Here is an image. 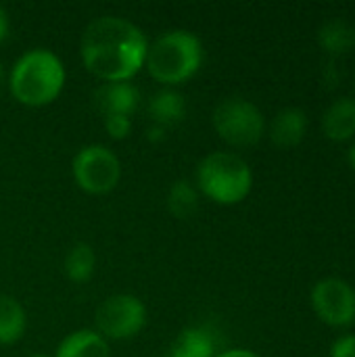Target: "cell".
<instances>
[{
  "label": "cell",
  "instance_id": "cell-1",
  "mask_svg": "<svg viewBox=\"0 0 355 357\" xmlns=\"http://www.w3.org/2000/svg\"><path fill=\"white\" fill-rule=\"evenodd\" d=\"M149 44L144 33L128 19L98 17L84 29V65L107 82H128L146 61Z\"/></svg>",
  "mask_w": 355,
  "mask_h": 357
},
{
  "label": "cell",
  "instance_id": "cell-2",
  "mask_svg": "<svg viewBox=\"0 0 355 357\" xmlns=\"http://www.w3.org/2000/svg\"><path fill=\"white\" fill-rule=\"evenodd\" d=\"M65 84V67L56 54L46 48L25 52L10 71L13 96L27 107L52 102Z\"/></svg>",
  "mask_w": 355,
  "mask_h": 357
},
{
  "label": "cell",
  "instance_id": "cell-3",
  "mask_svg": "<svg viewBox=\"0 0 355 357\" xmlns=\"http://www.w3.org/2000/svg\"><path fill=\"white\" fill-rule=\"evenodd\" d=\"M203 61L201 40L184 29L161 36L146 52L149 73L161 84H182L190 79Z\"/></svg>",
  "mask_w": 355,
  "mask_h": 357
},
{
  "label": "cell",
  "instance_id": "cell-4",
  "mask_svg": "<svg viewBox=\"0 0 355 357\" xmlns=\"http://www.w3.org/2000/svg\"><path fill=\"white\" fill-rule=\"evenodd\" d=\"M197 182L211 201L234 205L249 195L253 186V174L239 155L211 153L199 163Z\"/></svg>",
  "mask_w": 355,
  "mask_h": 357
},
{
  "label": "cell",
  "instance_id": "cell-5",
  "mask_svg": "<svg viewBox=\"0 0 355 357\" xmlns=\"http://www.w3.org/2000/svg\"><path fill=\"white\" fill-rule=\"evenodd\" d=\"M264 115L247 98L230 96L222 100L213 111L216 132L232 146H251L259 142L264 134Z\"/></svg>",
  "mask_w": 355,
  "mask_h": 357
},
{
  "label": "cell",
  "instance_id": "cell-6",
  "mask_svg": "<svg viewBox=\"0 0 355 357\" xmlns=\"http://www.w3.org/2000/svg\"><path fill=\"white\" fill-rule=\"evenodd\" d=\"M73 176L82 190L90 195H103L117 186L121 178V165L107 146L90 144L75 155Z\"/></svg>",
  "mask_w": 355,
  "mask_h": 357
},
{
  "label": "cell",
  "instance_id": "cell-7",
  "mask_svg": "<svg viewBox=\"0 0 355 357\" xmlns=\"http://www.w3.org/2000/svg\"><path fill=\"white\" fill-rule=\"evenodd\" d=\"M146 310L132 295H113L96 310V328L111 339H130L142 331Z\"/></svg>",
  "mask_w": 355,
  "mask_h": 357
},
{
  "label": "cell",
  "instance_id": "cell-8",
  "mask_svg": "<svg viewBox=\"0 0 355 357\" xmlns=\"http://www.w3.org/2000/svg\"><path fill=\"white\" fill-rule=\"evenodd\" d=\"M312 305L322 322L347 326L355 320L354 287L341 278H322L312 289Z\"/></svg>",
  "mask_w": 355,
  "mask_h": 357
},
{
  "label": "cell",
  "instance_id": "cell-9",
  "mask_svg": "<svg viewBox=\"0 0 355 357\" xmlns=\"http://www.w3.org/2000/svg\"><path fill=\"white\" fill-rule=\"evenodd\" d=\"M140 100V92L128 82H109L96 90V102L105 115L130 117Z\"/></svg>",
  "mask_w": 355,
  "mask_h": 357
},
{
  "label": "cell",
  "instance_id": "cell-10",
  "mask_svg": "<svg viewBox=\"0 0 355 357\" xmlns=\"http://www.w3.org/2000/svg\"><path fill=\"white\" fill-rule=\"evenodd\" d=\"M322 130L331 140H347L355 134V98L341 96L322 113Z\"/></svg>",
  "mask_w": 355,
  "mask_h": 357
},
{
  "label": "cell",
  "instance_id": "cell-11",
  "mask_svg": "<svg viewBox=\"0 0 355 357\" xmlns=\"http://www.w3.org/2000/svg\"><path fill=\"white\" fill-rule=\"evenodd\" d=\"M308 130V115L299 107H287L276 113L270 126V136L278 146H295L303 140Z\"/></svg>",
  "mask_w": 355,
  "mask_h": 357
},
{
  "label": "cell",
  "instance_id": "cell-12",
  "mask_svg": "<svg viewBox=\"0 0 355 357\" xmlns=\"http://www.w3.org/2000/svg\"><path fill=\"white\" fill-rule=\"evenodd\" d=\"M56 357H109V345L98 333L77 331L63 339Z\"/></svg>",
  "mask_w": 355,
  "mask_h": 357
},
{
  "label": "cell",
  "instance_id": "cell-13",
  "mask_svg": "<svg viewBox=\"0 0 355 357\" xmlns=\"http://www.w3.org/2000/svg\"><path fill=\"white\" fill-rule=\"evenodd\" d=\"M318 42L333 54L347 52L355 46V27L345 19H326L318 29Z\"/></svg>",
  "mask_w": 355,
  "mask_h": 357
},
{
  "label": "cell",
  "instance_id": "cell-14",
  "mask_svg": "<svg viewBox=\"0 0 355 357\" xmlns=\"http://www.w3.org/2000/svg\"><path fill=\"white\" fill-rule=\"evenodd\" d=\"M184 109H186L184 96L176 90H161L149 102V115L159 128L180 121L184 115Z\"/></svg>",
  "mask_w": 355,
  "mask_h": 357
},
{
  "label": "cell",
  "instance_id": "cell-15",
  "mask_svg": "<svg viewBox=\"0 0 355 357\" xmlns=\"http://www.w3.org/2000/svg\"><path fill=\"white\" fill-rule=\"evenodd\" d=\"M213 337L203 328H186L180 333L169 357H213Z\"/></svg>",
  "mask_w": 355,
  "mask_h": 357
},
{
  "label": "cell",
  "instance_id": "cell-16",
  "mask_svg": "<svg viewBox=\"0 0 355 357\" xmlns=\"http://www.w3.org/2000/svg\"><path fill=\"white\" fill-rule=\"evenodd\" d=\"M25 312L8 295H0V345H10L23 337Z\"/></svg>",
  "mask_w": 355,
  "mask_h": 357
},
{
  "label": "cell",
  "instance_id": "cell-17",
  "mask_svg": "<svg viewBox=\"0 0 355 357\" xmlns=\"http://www.w3.org/2000/svg\"><path fill=\"white\" fill-rule=\"evenodd\" d=\"M94 266H96L94 251L84 243L75 245L65 257V274L73 282H88L94 274Z\"/></svg>",
  "mask_w": 355,
  "mask_h": 357
},
{
  "label": "cell",
  "instance_id": "cell-18",
  "mask_svg": "<svg viewBox=\"0 0 355 357\" xmlns=\"http://www.w3.org/2000/svg\"><path fill=\"white\" fill-rule=\"evenodd\" d=\"M197 205H199L197 190H195L188 182L180 180V182H176V184L169 188L167 207H169V211H172L176 218H180V220L190 218V215L197 211Z\"/></svg>",
  "mask_w": 355,
  "mask_h": 357
},
{
  "label": "cell",
  "instance_id": "cell-19",
  "mask_svg": "<svg viewBox=\"0 0 355 357\" xmlns=\"http://www.w3.org/2000/svg\"><path fill=\"white\" fill-rule=\"evenodd\" d=\"M105 128L113 138H126L132 130V121L126 115H105Z\"/></svg>",
  "mask_w": 355,
  "mask_h": 357
},
{
  "label": "cell",
  "instance_id": "cell-20",
  "mask_svg": "<svg viewBox=\"0 0 355 357\" xmlns=\"http://www.w3.org/2000/svg\"><path fill=\"white\" fill-rule=\"evenodd\" d=\"M331 357H355V335H345L335 341Z\"/></svg>",
  "mask_w": 355,
  "mask_h": 357
},
{
  "label": "cell",
  "instance_id": "cell-21",
  "mask_svg": "<svg viewBox=\"0 0 355 357\" xmlns=\"http://www.w3.org/2000/svg\"><path fill=\"white\" fill-rule=\"evenodd\" d=\"M8 36V17H6V10L0 6V42Z\"/></svg>",
  "mask_w": 355,
  "mask_h": 357
},
{
  "label": "cell",
  "instance_id": "cell-22",
  "mask_svg": "<svg viewBox=\"0 0 355 357\" xmlns=\"http://www.w3.org/2000/svg\"><path fill=\"white\" fill-rule=\"evenodd\" d=\"M218 357H259L257 354H253V351H247V349H232V351H226V354H222V356Z\"/></svg>",
  "mask_w": 355,
  "mask_h": 357
},
{
  "label": "cell",
  "instance_id": "cell-23",
  "mask_svg": "<svg viewBox=\"0 0 355 357\" xmlns=\"http://www.w3.org/2000/svg\"><path fill=\"white\" fill-rule=\"evenodd\" d=\"M4 92V71H2V65H0V96Z\"/></svg>",
  "mask_w": 355,
  "mask_h": 357
},
{
  "label": "cell",
  "instance_id": "cell-24",
  "mask_svg": "<svg viewBox=\"0 0 355 357\" xmlns=\"http://www.w3.org/2000/svg\"><path fill=\"white\" fill-rule=\"evenodd\" d=\"M349 163L354 165V169H355V144L349 149Z\"/></svg>",
  "mask_w": 355,
  "mask_h": 357
},
{
  "label": "cell",
  "instance_id": "cell-25",
  "mask_svg": "<svg viewBox=\"0 0 355 357\" xmlns=\"http://www.w3.org/2000/svg\"><path fill=\"white\" fill-rule=\"evenodd\" d=\"M31 357H50V356H44V354H36V356H31Z\"/></svg>",
  "mask_w": 355,
  "mask_h": 357
}]
</instances>
